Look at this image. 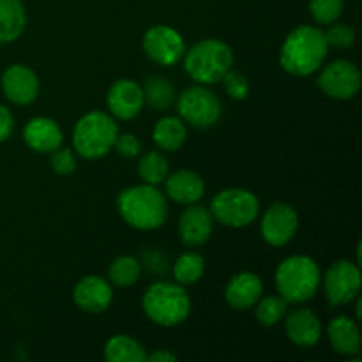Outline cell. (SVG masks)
<instances>
[{"label":"cell","mask_w":362,"mask_h":362,"mask_svg":"<svg viewBox=\"0 0 362 362\" xmlns=\"http://www.w3.org/2000/svg\"><path fill=\"white\" fill-rule=\"evenodd\" d=\"M286 336L300 349H311L317 345L322 338V324L317 313L308 308L293 310L286 317Z\"/></svg>","instance_id":"ac0fdd59"},{"label":"cell","mask_w":362,"mask_h":362,"mask_svg":"<svg viewBox=\"0 0 362 362\" xmlns=\"http://www.w3.org/2000/svg\"><path fill=\"white\" fill-rule=\"evenodd\" d=\"M325 39H327L329 46L334 48H350L356 42V30L350 25L343 23H331L329 30L325 32Z\"/></svg>","instance_id":"1f68e13d"},{"label":"cell","mask_w":362,"mask_h":362,"mask_svg":"<svg viewBox=\"0 0 362 362\" xmlns=\"http://www.w3.org/2000/svg\"><path fill=\"white\" fill-rule=\"evenodd\" d=\"M138 175L145 184H152V186L165 182V179L168 177V161H166L165 154H161L159 151L145 152L138 161Z\"/></svg>","instance_id":"4316f807"},{"label":"cell","mask_w":362,"mask_h":362,"mask_svg":"<svg viewBox=\"0 0 362 362\" xmlns=\"http://www.w3.org/2000/svg\"><path fill=\"white\" fill-rule=\"evenodd\" d=\"M264 293L262 279L255 272H239L225 288V300L230 308L239 311L251 310Z\"/></svg>","instance_id":"e0dca14e"},{"label":"cell","mask_w":362,"mask_h":362,"mask_svg":"<svg viewBox=\"0 0 362 362\" xmlns=\"http://www.w3.org/2000/svg\"><path fill=\"white\" fill-rule=\"evenodd\" d=\"M205 272V260L194 251H186L173 264V278L179 285H193Z\"/></svg>","instance_id":"484cf974"},{"label":"cell","mask_w":362,"mask_h":362,"mask_svg":"<svg viewBox=\"0 0 362 362\" xmlns=\"http://www.w3.org/2000/svg\"><path fill=\"white\" fill-rule=\"evenodd\" d=\"M327 336L334 352L341 356H357L361 352V329L356 320L349 317L332 318L327 327Z\"/></svg>","instance_id":"44dd1931"},{"label":"cell","mask_w":362,"mask_h":362,"mask_svg":"<svg viewBox=\"0 0 362 362\" xmlns=\"http://www.w3.org/2000/svg\"><path fill=\"white\" fill-rule=\"evenodd\" d=\"M27 11L21 0H0V45L13 42L23 34Z\"/></svg>","instance_id":"7402d4cb"},{"label":"cell","mask_w":362,"mask_h":362,"mask_svg":"<svg viewBox=\"0 0 362 362\" xmlns=\"http://www.w3.org/2000/svg\"><path fill=\"white\" fill-rule=\"evenodd\" d=\"M211 214L216 221L230 228H244L260 214V202L251 191L230 187L216 194L211 202Z\"/></svg>","instance_id":"52a82bcc"},{"label":"cell","mask_w":362,"mask_h":362,"mask_svg":"<svg viewBox=\"0 0 362 362\" xmlns=\"http://www.w3.org/2000/svg\"><path fill=\"white\" fill-rule=\"evenodd\" d=\"M166 194L182 205L197 204L205 193L204 179L193 170H179L166 177Z\"/></svg>","instance_id":"ffe728a7"},{"label":"cell","mask_w":362,"mask_h":362,"mask_svg":"<svg viewBox=\"0 0 362 362\" xmlns=\"http://www.w3.org/2000/svg\"><path fill=\"white\" fill-rule=\"evenodd\" d=\"M52 154V159H49V166L55 173L59 175H71L76 170V158H74L73 151L71 148H55Z\"/></svg>","instance_id":"d6a6232c"},{"label":"cell","mask_w":362,"mask_h":362,"mask_svg":"<svg viewBox=\"0 0 362 362\" xmlns=\"http://www.w3.org/2000/svg\"><path fill=\"white\" fill-rule=\"evenodd\" d=\"M156 145L165 152H175L184 145L187 136L186 126L184 120L179 117H165V119L158 120L152 131Z\"/></svg>","instance_id":"603a6c76"},{"label":"cell","mask_w":362,"mask_h":362,"mask_svg":"<svg viewBox=\"0 0 362 362\" xmlns=\"http://www.w3.org/2000/svg\"><path fill=\"white\" fill-rule=\"evenodd\" d=\"M324 293L331 306H343L352 303L361 292L359 264L350 260H338L327 269L324 276Z\"/></svg>","instance_id":"9c48e42d"},{"label":"cell","mask_w":362,"mask_h":362,"mask_svg":"<svg viewBox=\"0 0 362 362\" xmlns=\"http://www.w3.org/2000/svg\"><path fill=\"white\" fill-rule=\"evenodd\" d=\"M223 87H225V92L235 101H243V99L247 98L250 94V81L239 71H226L225 76L221 78Z\"/></svg>","instance_id":"4dcf8cb0"},{"label":"cell","mask_w":362,"mask_h":362,"mask_svg":"<svg viewBox=\"0 0 362 362\" xmlns=\"http://www.w3.org/2000/svg\"><path fill=\"white\" fill-rule=\"evenodd\" d=\"M177 112L184 122L198 129H207L221 119V101L212 90L197 85V87L186 88L179 95Z\"/></svg>","instance_id":"ba28073f"},{"label":"cell","mask_w":362,"mask_h":362,"mask_svg":"<svg viewBox=\"0 0 362 362\" xmlns=\"http://www.w3.org/2000/svg\"><path fill=\"white\" fill-rule=\"evenodd\" d=\"M345 0H310V13L320 25H331L341 16Z\"/></svg>","instance_id":"f546056e"},{"label":"cell","mask_w":362,"mask_h":362,"mask_svg":"<svg viewBox=\"0 0 362 362\" xmlns=\"http://www.w3.org/2000/svg\"><path fill=\"white\" fill-rule=\"evenodd\" d=\"M110 113L119 120H131L141 112L145 105L144 88L133 80H119L106 94Z\"/></svg>","instance_id":"5bb4252c"},{"label":"cell","mask_w":362,"mask_h":362,"mask_svg":"<svg viewBox=\"0 0 362 362\" xmlns=\"http://www.w3.org/2000/svg\"><path fill=\"white\" fill-rule=\"evenodd\" d=\"M320 281L318 264L304 255L285 258L276 269V286L288 304H303L313 299L320 288Z\"/></svg>","instance_id":"3957f363"},{"label":"cell","mask_w":362,"mask_h":362,"mask_svg":"<svg viewBox=\"0 0 362 362\" xmlns=\"http://www.w3.org/2000/svg\"><path fill=\"white\" fill-rule=\"evenodd\" d=\"M117 207L124 221L136 230H156L168 218L165 194L152 184L124 189L117 198Z\"/></svg>","instance_id":"7a4b0ae2"},{"label":"cell","mask_w":362,"mask_h":362,"mask_svg":"<svg viewBox=\"0 0 362 362\" xmlns=\"http://www.w3.org/2000/svg\"><path fill=\"white\" fill-rule=\"evenodd\" d=\"M232 66V48L219 39H202L184 52V69L200 85L218 83Z\"/></svg>","instance_id":"5b68a950"},{"label":"cell","mask_w":362,"mask_h":362,"mask_svg":"<svg viewBox=\"0 0 362 362\" xmlns=\"http://www.w3.org/2000/svg\"><path fill=\"white\" fill-rule=\"evenodd\" d=\"M113 148H115L122 158L131 159V158H136V156L141 152V141L131 133L117 134V140L115 144H113Z\"/></svg>","instance_id":"836d02e7"},{"label":"cell","mask_w":362,"mask_h":362,"mask_svg":"<svg viewBox=\"0 0 362 362\" xmlns=\"http://www.w3.org/2000/svg\"><path fill=\"white\" fill-rule=\"evenodd\" d=\"M147 361L151 362H175V354L168 352V350H156V352L147 354Z\"/></svg>","instance_id":"d590c367"},{"label":"cell","mask_w":362,"mask_h":362,"mask_svg":"<svg viewBox=\"0 0 362 362\" xmlns=\"http://www.w3.org/2000/svg\"><path fill=\"white\" fill-rule=\"evenodd\" d=\"M141 308L154 324L161 327H175L189 317L191 299L179 283L158 281L145 290Z\"/></svg>","instance_id":"277c9868"},{"label":"cell","mask_w":362,"mask_h":362,"mask_svg":"<svg viewBox=\"0 0 362 362\" xmlns=\"http://www.w3.org/2000/svg\"><path fill=\"white\" fill-rule=\"evenodd\" d=\"M141 88H144L145 103L151 108L159 110V112L168 110L173 105V101H175V88L163 76L148 78Z\"/></svg>","instance_id":"d4e9b609"},{"label":"cell","mask_w":362,"mask_h":362,"mask_svg":"<svg viewBox=\"0 0 362 362\" xmlns=\"http://www.w3.org/2000/svg\"><path fill=\"white\" fill-rule=\"evenodd\" d=\"M105 359L110 362H145L147 352L141 343L131 336L117 334L106 341Z\"/></svg>","instance_id":"cb8c5ba5"},{"label":"cell","mask_w":362,"mask_h":362,"mask_svg":"<svg viewBox=\"0 0 362 362\" xmlns=\"http://www.w3.org/2000/svg\"><path fill=\"white\" fill-rule=\"evenodd\" d=\"M361 81L359 67L350 60L338 59L322 69L318 76V87L327 98L346 101L359 92Z\"/></svg>","instance_id":"30bf717a"},{"label":"cell","mask_w":362,"mask_h":362,"mask_svg":"<svg viewBox=\"0 0 362 362\" xmlns=\"http://www.w3.org/2000/svg\"><path fill=\"white\" fill-rule=\"evenodd\" d=\"M14 129V119L13 113L9 112V108H6L4 105H0V144L6 141L7 138L13 134Z\"/></svg>","instance_id":"e575fe53"},{"label":"cell","mask_w":362,"mask_h":362,"mask_svg":"<svg viewBox=\"0 0 362 362\" xmlns=\"http://www.w3.org/2000/svg\"><path fill=\"white\" fill-rule=\"evenodd\" d=\"M113 299L110 283L101 276H85L73 290V300L80 310L87 313H101L108 310Z\"/></svg>","instance_id":"2e32d148"},{"label":"cell","mask_w":362,"mask_h":362,"mask_svg":"<svg viewBox=\"0 0 362 362\" xmlns=\"http://www.w3.org/2000/svg\"><path fill=\"white\" fill-rule=\"evenodd\" d=\"M23 140L32 151L41 152V154H49L55 148L62 147V129L55 120L48 117H35L28 120L23 129Z\"/></svg>","instance_id":"d6986e66"},{"label":"cell","mask_w":362,"mask_h":362,"mask_svg":"<svg viewBox=\"0 0 362 362\" xmlns=\"http://www.w3.org/2000/svg\"><path fill=\"white\" fill-rule=\"evenodd\" d=\"M255 306H257V320L264 327H272L278 322H281L288 311V303L281 296H269L264 299L260 297V300Z\"/></svg>","instance_id":"f1b7e54d"},{"label":"cell","mask_w":362,"mask_h":362,"mask_svg":"<svg viewBox=\"0 0 362 362\" xmlns=\"http://www.w3.org/2000/svg\"><path fill=\"white\" fill-rule=\"evenodd\" d=\"M117 134L119 127L108 113L90 112L81 117L74 126V151L85 159H99L112 151Z\"/></svg>","instance_id":"8992f818"},{"label":"cell","mask_w":362,"mask_h":362,"mask_svg":"<svg viewBox=\"0 0 362 362\" xmlns=\"http://www.w3.org/2000/svg\"><path fill=\"white\" fill-rule=\"evenodd\" d=\"M2 90L14 105H30L37 99L39 94L37 74L23 64H14L4 71Z\"/></svg>","instance_id":"4fadbf2b"},{"label":"cell","mask_w":362,"mask_h":362,"mask_svg":"<svg viewBox=\"0 0 362 362\" xmlns=\"http://www.w3.org/2000/svg\"><path fill=\"white\" fill-rule=\"evenodd\" d=\"M299 228V216L296 209L283 202H274L262 216L260 232L265 243L274 247L286 246L296 237Z\"/></svg>","instance_id":"7c38bea8"},{"label":"cell","mask_w":362,"mask_h":362,"mask_svg":"<svg viewBox=\"0 0 362 362\" xmlns=\"http://www.w3.org/2000/svg\"><path fill=\"white\" fill-rule=\"evenodd\" d=\"M214 228V218L204 205L191 204L180 214L179 235L187 247H198L207 243Z\"/></svg>","instance_id":"9a60e30c"},{"label":"cell","mask_w":362,"mask_h":362,"mask_svg":"<svg viewBox=\"0 0 362 362\" xmlns=\"http://www.w3.org/2000/svg\"><path fill=\"white\" fill-rule=\"evenodd\" d=\"M357 299V297H356ZM361 306H362V300L357 299V306H356V317L361 318Z\"/></svg>","instance_id":"8d00e7d4"},{"label":"cell","mask_w":362,"mask_h":362,"mask_svg":"<svg viewBox=\"0 0 362 362\" xmlns=\"http://www.w3.org/2000/svg\"><path fill=\"white\" fill-rule=\"evenodd\" d=\"M327 52L325 32L313 25H300L286 35L279 53V64L292 76H310L320 69Z\"/></svg>","instance_id":"6da1fadb"},{"label":"cell","mask_w":362,"mask_h":362,"mask_svg":"<svg viewBox=\"0 0 362 362\" xmlns=\"http://www.w3.org/2000/svg\"><path fill=\"white\" fill-rule=\"evenodd\" d=\"M144 52L152 62L159 66H173L186 52V42L179 30L166 25L151 27L144 35Z\"/></svg>","instance_id":"8fae6325"},{"label":"cell","mask_w":362,"mask_h":362,"mask_svg":"<svg viewBox=\"0 0 362 362\" xmlns=\"http://www.w3.org/2000/svg\"><path fill=\"white\" fill-rule=\"evenodd\" d=\"M141 276V264L133 257H119L112 262L108 269V278L113 285L126 288L134 285Z\"/></svg>","instance_id":"83f0119b"}]
</instances>
